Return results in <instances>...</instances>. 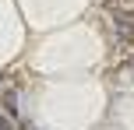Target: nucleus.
<instances>
[{"instance_id":"obj_1","label":"nucleus","mask_w":134,"mask_h":130,"mask_svg":"<svg viewBox=\"0 0 134 130\" xmlns=\"http://www.w3.org/2000/svg\"><path fill=\"white\" fill-rule=\"evenodd\" d=\"M109 18H113V25L120 28L127 39H134V14L131 11H109Z\"/></svg>"},{"instance_id":"obj_2","label":"nucleus","mask_w":134,"mask_h":130,"mask_svg":"<svg viewBox=\"0 0 134 130\" xmlns=\"http://www.w3.org/2000/svg\"><path fill=\"white\" fill-rule=\"evenodd\" d=\"M109 7H113V11H124V4H127V0H106Z\"/></svg>"},{"instance_id":"obj_3","label":"nucleus","mask_w":134,"mask_h":130,"mask_svg":"<svg viewBox=\"0 0 134 130\" xmlns=\"http://www.w3.org/2000/svg\"><path fill=\"white\" fill-rule=\"evenodd\" d=\"M0 130H14V123H11V120H4V116H0Z\"/></svg>"}]
</instances>
